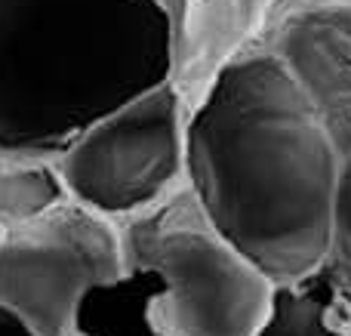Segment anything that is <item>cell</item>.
<instances>
[{
  "mask_svg": "<svg viewBox=\"0 0 351 336\" xmlns=\"http://www.w3.org/2000/svg\"><path fill=\"white\" fill-rule=\"evenodd\" d=\"M253 49L287 62L333 139L339 191L327 272L351 312V0H278Z\"/></svg>",
  "mask_w": 351,
  "mask_h": 336,
  "instance_id": "obj_5",
  "label": "cell"
},
{
  "mask_svg": "<svg viewBox=\"0 0 351 336\" xmlns=\"http://www.w3.org/2000/svg\"><path fill=\"white\" fill-rule=\"evenodd\" d=\"M127 278L117 222L71 197L6 228L0 244V309L31 336H80L90 293Z\"/></svg>",
  "mask_w": 351,
  "mask_h": 336,
  "instance_id": "obj_3",
  "label": "cell"
},
{
  "mask_svg": "<svg viewBox=\"0 0 351 336\" xmlns=\"http://www.w3.org/2000/svg\"><path fill=\"white\" fill-rule=\"evenodd\" d=\"M351 312L333 275L321 272L293 284H278L265 324L256 336H339Z\"/></svg>",
  "mask_w": 351,
  "mask_h": 336,
  "instance_id": "obj_7",
  "label": "cell"
},
{
  "mask_svg": "<svg viewBox=\"0 0 351 336\" xmlns=\"http://www.w3.org/2000/svg\"><path fill=\"white\" fill-rule=\"evenodd\" d=\"M3 235H6V228H3V226H0V244H3Z\"/></svg>",
  "mask_w": 351,
  "mask_h": 336,
  "instance_id": "obj_11",
  "label": "cell"
},
{
  "mask_svg": "<svg viewBox=\"0 0 351 336\" xmlns=\"http://www.w3.org/2000/svg\"><path fill=\"white\" fill-rule=\"evenodd\" d=\"M130 275H152L154 336H256L274 284L219 232L191 182L117 222Z\"/></svg>",
  "mask_w": 351,
  "mask_h": 336,
  "instance_id": "obj_2",
  "label": "cell"
},
{
  "mask_svg": "<svg viewBox=\"0 0 351 336\" xmlns=\"http://www.w3.org/2000/svg\"><path fill=\"white\" fill-rule=\"evenodd\" d=\"M6 315H10V312H3V309H0V321H3V318H6ZM16 331H19V327H16ZM6 336H10V333H6Z\"/></svg>",
  "mask_w": 351,
  "mask_h": 336,
  "instance_id": "obj_10",
  "label": "cell"
},
{
  "mask_svg": "<svg viewBox=\"0 0 351 336\" xmlns=\"http://www.w3.org/2000/svg\"><path fill=\"white\" fill-rule=\"evenodd\" d=\"M53 160L0 152V226L16 228L65 201Z\"/></svg>",
  "mask_w": 351,
  "mask_h": 336,
  "instance_id": "obj_8",
  "label": "cell"
},
{
  "mask_svg": "<svg viewBox=\"0 0 351 336\" xmlns=\"http://www.w3.org/2000/svg\"><path fill=\"white\" fill-rule=\"evenodd\" d=\"M185 179L213 226L274 287L327 265L339 160L278 56L250 47L222 71L188 117Z\"/></svg>",
  "mask_w": 351,
  "mask_h": 336,
  "instance_id": "obj_1",
  "label": "cell"
},
{
  "mask_svg": "<svg viewBox=\"0 0 351 336\" xmlns=\"http://www.w3.org/2000/svg\"><path fill=\"white\" fill-rule=\"evenodd\" d=\"M185 108L170 80L86 127L53 160L74 204L121 222L185 182Z\"/></svg>",
  "mask_w": 351,
  "mask_h": 336,
  "instance_id": "obj_4",
  "label": "cell"
},
{
  "mask_svg": "<svg viewBox=\"0 0 351 336\" xmlns=\"http://www.w3.org/2000/svg\"><path fill=\"white\" fill-rule=\"evenodd\" d=\"M339 336H351V321H348V324H346V327H342V331H339Z\"/></svg>",
  "mask_w": 351,
  "mask_h": 336,
  "instance_id": "obj_9",
  "label": "cell"
},
{
  "mask_svg": "<svg viewBox=\"0 0 351 336\" xmlns=\"http://www.w3.org/2000/svg\"><path fill=\"white\" fill-rule=\"evenodd\" d=\"M170 31V86L185 121L222 71L253 47L278 0H152Z\"/></svg>",
  "mask_w": 351,
  "mask_h": 336,
  "instance_id": "obj_6",
  "label": "cell"
}]
</instances>
